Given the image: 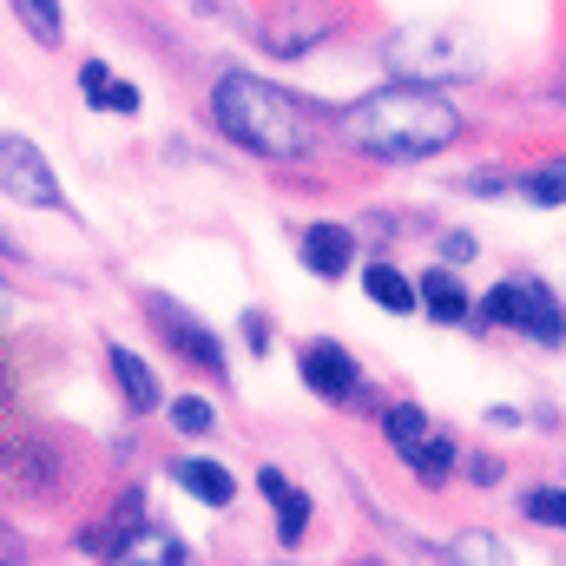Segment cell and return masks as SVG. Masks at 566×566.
I'll return each mask as SVG.
<instances>
[{"instance_id": "6da1fadb", "label": "cell", "mask_w": 566, "mask_h": 566, "mask_svg": "<svg viewBox=\"0 0 566 566\" xmlns=\"http://www.w3.org/2000/svg\"><path fill=\"white\" fill-rule=\"evenodd\" d=\"M343 139L369 158H434L461 139V113L416 80H396L343 113Z\"/></svg>"}, {"instance_id": "7a4b0ae2", "label": "cell", "mask_w": 566, "mask_h": 566, "mask_svg": "<svg viewBox=\"0 0 566 566\" xmlns=\"http://www.w3.org/2000/svg\"><path fill=\"white\" fill-rule=\"evenodd\" d=\"M211 126L231 145H244L258 158H277V165L310 158V145H316L310 113L290 93H277L271 80H258V73H224L211 86Z\"/></svg>"}, {"instance_id": "3957f363", "label": "cell", "mask_w": 566, "mask_h": 566, "mask_svg": "<svg viewBox=\"0 0 566 566\" xmlns=\"http://www.w3.org/2000/svg\"><path fill=\"white\" fill-rule=\"evenodd\" d=\"M382 60H389L402 80L434 86V80H468V73H481V66H488V46H481V33H468V27H454V20H416V27H396V33L382 40Z\"/></svg>"}, {"instance_id": "277c9868", "label": "cell", "mask_w": 566, "mask_h": 566, "mask_svg": "<svg viewBox=\"0 0 566 566\" xmlns=\"http://www.w3.org/2000/svg\"><path fill=\"white\" fill-rule=\"evenodd\" d=\"M481 316L488 323H501V329H521V336H541V343H560V296L547 290V283H494L488 296H481Z\"/></svg>"}, {"instance_id": "5b68a950", "label": "cell", "mask_w": 566, "mask_h": 566, "mask_svg": "<svg viewBox=\"0 0 566 566\" xmlns=\"http://www.w3.org/2000/svg\"><path fill=\"white\" fill-rule=\"evenodd\" d=\"M336 27H343V7H336V0H277V7L264 13V46H271L277 60H303V53H316Z\"/></svg>"}, {"instance_id": "8992f818", "label": "cell", "mask_w": 566, "mask_h": 566, "mask_svg": "<svg viewBox=\"0 0 566 566\" xmlns=\"http://www.w3.org/2000/svg\"><path fill=\"white\" fill-rule=\"evenodd\" d=\"M0 191L13 205H33V211H66V191H60L46 151L20 133H0Z\"/></svg>"}, {"instance_id": "52a82bcc", "label": "cell", "mask_w": 566, "mask_h": 566, "mask_svg": "<svg viewBox=\"0 0 566 566\" xmlns=\"http://www.w3.org/2000/svg\"><path fill=\"white\" fill-rule=\"evenodd\" d=\"M382 434H389V448L409 461V474H422V481H448V468H454V441L428 422L416 402H396V409L382 416Z\"/></svg>"}, {"instance_id": "ba28073f", "label": "cell", "mask_w": 566, "mask_h": 566, "mask_svg": "<svg viewBox=\"0 0 566 566\" xmlns=\"http://www.w3.org/2000/svg\"><path fill=\"white\" fill-rule=\"evenodd\" d=\"M145 310H151L158 336H165L185 363H198V369H224V343H218V336L185 310V303H171V296H158V290H151V296H145Z\"/></svg>"}, {"instance_id": "9c48e42d", "label": "cell", "mask_w": 566, "mask_h": 566, "mask_svg": "<svg viewBox=\"0 0 566 566\" xmlns=\"http://www.w3.org/2000/svg\"><path fill=\"white\" fill-rule=\"evenodd\" d=\"M303 382H310V396H323V402H356L363 396V369H356V356L343 349V343H303Z\"/></svg>"}, {"instance_id": "30bf717a", "label": "cell", "mask_w": 566, "mask_h": 566, "mask_svg": "<svg viewBox=\"0 0 566 566\" xmlns=\"http://www.w3.org/2000/svg\"><path fill=\"white\" fill-rule=\"evenodd\" d=\"M53 481H60V461H53V448L13 428V434L0 441V488H7V494H13V488H20V494H46Z\"/></svg>"}, {"instance_id": "8fae6325", "label": "cell", "mask_w": 566, "mask_h": 566, "mask_svg": "<svg viewBox=\"0 0 566 566\" xmlns=\"http://www.w3.org/2000/svg\"><path fill=\"white\" fill-rule=\"evenodd\" d=\"M349 264H356V231H349V224H310V231H303V271L343 277Z\"/></svg>"}, {"instance_id": "7c38bea8", "label": "cell", "mask_w": 566, "mask_h": 566, "mask_svg": "<svg viewBox=\"0 0 566 566\" xmlns=\"http://www.w3.org/2000/svg\"><path fill=\"white\" fill-rule=\"evenodd\" d=\"M258 488H264V501H271V514H277V534L296 547V541L310 534V494H303L290 474H277V468H264V474H258Z\"/></svg>"}, {"instance_id": "4fadbf2b", "label": "cell", "mask_w": 566, "mask_h": 566, "mask_svg": "<svg viewBox=\"0 0 566 566\" xmlns=\"http://www.w3.org/2000/svg\"><path fill=\"white\" fill-rule=\"evenodd\" d=\"M106 566H191V554H185L178 534H165V527H139V534H126V541L113 547V560Z\"/></svg>"}, {"instance_id": "5bb4252c", "label": "cell", "mask_w": 566, "mask_h": 566, "mask_svg": "<svg viewBox=\"0 0 566 566\" xmlns=\"http://www.w3.org/2000/svg\"><path fill=\"white\" fill-rule=\"evenodd\" d=\"M106 369H113V382L126 389V402H133L139 416H151V409L165 402V396H158V382H151V363H145V356H133V349H119V343H113V349H106Z\"/></svg>"}, {"instance_id": "9a60e30c", "label": "cell", "mask_w": 566, "mask_h": 566, "mask_svg": "<svg viewBox=\"0 0 566 566\" xmlns=\"http://www.w3.org/2000/svg\"><path fill=\"white\" fill-rule=\"evenodd\" d=\"M171 481H178L191 501H205V507H231V494H238V481H231L218 461H171Z\"/></svg>"}, {"instance_id": "2e32d148", "label": "cell", "mask_w": 566, "mask_h": 566, "mask_svg": "<svg viewBox=\"0 0 566 566\" xmlns=\"http://www.w3.org/2000/svg\"><path fill=\"white\" fill-rule=\"evenodd\" d=\"M80 93H86L93 106L119 113V119H133V113H139V86H133V80H113L99 60H86V66H80Z\"/></svg>"}, {"instance_id": "e0dca14e", "label": "cell", "mask_w": 566, "mask_h": 566, "mask_svg": "<svg viewBox=\"0 0 566 566\" xmlns=\"http://www.w3.org/2000/svg\"><path fill=\"white\" fill-rule=\"evenodd\" d=\"M416 303H428V310H434L441 323H461V316L474 310V303H468V290H461V277H454V271H441V264H434V271L422 277Z\"/></svg>"}, {"instance_id": "ac0fdd59", "label": "cell", "mask_w": 566, "mask_h": 566, "mask_svg": "<svg viewBox=\"0 0 566 566\" xmlns=\"http://www.w3.org/2000/svg\"><path fill=\"white\" fill-rule=\"evenodd\" d=\"M363 290H369V303H382V310H396V316H409V310H416V283L402 277L396 264H382V258L363 271Z\"/></svg>"}, {"instance_id": "d6986e66", "label": "cell", "mask_w": 566, "mask_h": 566, "mask_svg": "<svg viewBox=\"0 0 566 566\" xmlns=\"http://www.w3.org/2000/svg\"><path fill=\"white\" fill-rule=\"evenodd\" d=\"M13 13H20V27H27L40 46H60V40H66V13H60V0H13Z\"/></svg>"}, {"instance_id": "ffe728a7", "label": "cell", "mask_w": 566, "mask_h": 566, "mask_svg": "<svg viewBox=\"0 0 566 566\" xmlns=\"http://www.w3.org/2000/svg\"><path fill=\"white\" fill-rule=\"evenodd\" d=\"M211 422H218L211 402H198V396H178V402H171V428H178V434H211Z\"/></svg>"}, {"instance_id": "44dd1931", "label": "cell", "mask_w": 566, "mask_h": 566, "mask_svg": "<svg viewBox=\"0 0 566 566\" xmlns=\"http://www.w3.org/2000/svg\"><path fill=\"white\" fill-rule=\"evenodd\" d=\"M527 514H534V521H547V527H560V521H566L560 488H541V494H527Z\"/></svg>"}, {"instance_id": "7402d4cb", "label": "cell", "mask_w": 566, "mask_h": 566, "mask_svg": "<svg viewBox=\"0 0 566 566\" xmlns=\"http://www.w3.org/2000/svg\"><path fill=\"white\" fill-rule=\"evenodd\" d=\"M527 198H541V205H560V171L547 165V171H534L527 178Z\"/></svg>"}, {"instance_id": "603a6c76", "label": "cell", "mask_w": 566, "mask_h": 566, "mask_svg": "<svg viewBox=\"0 0 566 566\" xmlns=\"http://www.w3.org/2000/svg\"><path fill=\"white\" fill-rule=\"evenodd\" d=\"M244 343H251V349H258V356H264V349H271V323H264V316H258V310H251V316H244Z\"/></svg>"}, {"instance_id": "cb8c5ba5", "label": "cell", "mask_w": 566, "mask_h": 566, "mask_svg": "<svg viewBox=\"0 0 566 566\" xmlns=\"http://www.w3.org/2000/svg\"><path fill=\"white\" fill-rule=\"evenodd\" d=\"M0 566H27V547H20L13 527H0Z\"/></svg>"}, {"instance_id": "d4e9b609", "label": "cell", "mask_w": 566, "mask_h": 566, "mask_svg": "<svg viewBox=\"0 0 566 566\" xmlns=\"http://www.w3.org/2000/svg\"><path fill=\"white\" fill-rule=\"evenodd\" d=\"M454 566H501V560H494V554L474 541V547H461V554H454Z\"/></svg>"}, {"instance_id": "484cf974", "label": "cell", "mask_w": 566, "mask_h": 566, "mask_svg": "<svg viewBox=\"0 0 566 566\" xmlns=\"http://www.w3.org/2000/svg\"><path fill=\"white\" fill-rule=\"evenodd\" d=\"M7 409H13V376H7V363H0V422H7Z\"/></svg>"}, {"instance_id": "4316f807", "label": "cell", "mask_w": 566, "mask_h": 566, "mask_svg": "<svg viewBox=\"0 0 566 566\" xmlns=\"http://www.w3.org/2000/svg\"><path fill=\"white\" fill-rule=\"evenodd\" d=\"M0 316H7V290H0Z\"/></svg>"}]
</instances>
